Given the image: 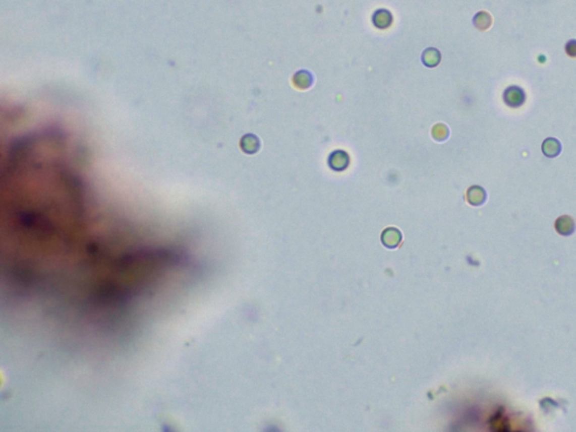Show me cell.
Listing matches in <instances>:
<instances>
[{"instance_id":"cell-3","label":"cell","mask_w":576,"mask_h":432,"mask_svg":"<svg viewBox=\"0 0 576 432\" xmlns=\"http://www.w3.org/2000/svg\"><path fill=\"white\" fill-rule=\"evenodd\" d=\"M393 23V15L384 8L377 9L373 15V24L378 30H386Z\"/></svg>"},{"instance_id":"cell-6","label":"cell","mask_w":576,"mask_h":432,"mask_svg":"<svg viewBox=\"0 0 576 432\" xmlns=\"http://www.w3.org/2000/svg\"><path fill=\"white\" fill-rule=\"evenodd\" d=\"M556 231L562 235H570L575 231V223L570 216H560L555 223Z\"/></svg>"},{"instance_id":"cell-9","label":"cell","mask_w":576,"mask_h":432,"mask_svg":"<svg viewBox=\"0 0 576 432\" xmlns=\"http://www.w3.org/2000/svg\"><path fill=\"white\" fill-rule=\"evenodd\" d=\"M493 23L492 16L487 12H480L473 18V24L480 31L489 30Z\"/></svg>"},{"instance_id":"cell-7","label":"cell","mask_w":576,"mask_h":432,"mask_svg":"<svg viewBox=\"0 0 576 432\" xmlns=\"http://www.w3.org/2000/svg\"><path fill=\"white\" fill-rule=\"evenodd\" d=\"M467 201L473 206H480L486 201V193L480 186H473L467 192Z\"/></svg>"},{"instance_id":"cell-11","label":"cell","mask_w":576,"mask_h":432,"mask_svg":"<svg viewBox=\"0 0 576 432\" xmlns=\"http://www.w3.org/2000/svg\"><path fill=\"white\" fill-rule=\"evenodd\" d=\"M432 137L437 141H445L449 137V130L445 124H436L432 129Z\"/></svg>"},{"instance_id":"cell-4","label":"cell","mask_w":576,"mask_h":432,"mask_svg":"<svg viewBox=\"0 0 576 432\" xmlns=\"http://www.w3.org/2000/svg\"><path fill=\"white\" fill-rule=\"evenodd\" d=\"M293 85H294L297 89L300 90H306L313 85V76L310 71L307 70H300L293 76Z\"/></svg>"},{"instance_id":"cell-1","label":"cell","mask_w":576,"mask_h":432,"mask_svg":"<svg viewBox=\"0 0 576 432\" xmlns=\"http://www.w3.org/2000/svg\"><path fill=\"white\" fill-rule=\"evenodd\" d=\"M504 103L511 108H518L525 104L526 94L522 88L518 86H511L504 90Z\"/></svg>"},{"instance_id":"cell-10","label":"cell","mask_w":576,"mask_h":432,"mask_svg":"<svg viewBox=\"0 0 576 432\" xmlns=\"http://www.w3.org/2000/svg\"><path fill=\"white\" fill-rule=\"evenodd\" d=\"M259 147H260L259 140L251 134L247 135V137H245V139L242 140V148L248 153H255L256 151H258Z\"/></svg>"},{"instance_id":"cell-12","label":"cell","mask_w":576,"mask_h":432,"mask_svg":"<svg viewBox=\"0 0 576 432\" xmlns=\"http://www.w3.org/2000/svg\"><path fill=\"white\" fill-rule=\"evenodd\" d=\"M565 51L570 57H576V40H570L566 43Z\"/></svg>"},{"instance_id":"cell-5","label":"cell","mask_w":576,"mask_h":432,"mask_svg":"<svg viewBox=\"0 0 576 432\" xmlns=\"http://www.w3.org/2000/svg\"><path fill=\"white\" fill-rule=\"evenodd\" d=\"M541 150H543V153L547 158H555L562 152V144H560L557 139L548 138L543 142Z\"/></svg>"},{"instance_id":"cell-2","label":"cell","mask_w":576,"mask_h":432,"mask_svg":"<svg viewBox=\"0 0 576 432\" xmlns=\"http://www.w3.org/2000/svg\"><path fill=\"white\" fill-rule=\"evenodd\" d=\"M328 161L331 169L335 171H342L349 166V155L342 150H335L330 154Z\"/></svg>"},{"instance_id":"cell-8","label":"cell","mask_w":576,"mask_h":432,"mask_svg":"<svg viewBox=\"0 0 576 432\" xmlns=\"http://www.w3.org/2000/svg\"><path fill=\"white\" fill-rule=\"evenodd\" d=\"M440 60H441V54L437 48L429 47L427 50H424V52L422 53V62L426 67L429 68L437 67L439 63H440Z\"/></svg>"}]
</instances>
